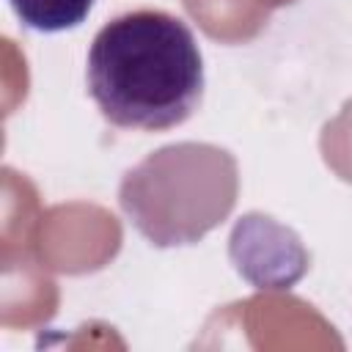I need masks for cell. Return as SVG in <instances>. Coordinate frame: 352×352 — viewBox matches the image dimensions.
I'll return each mask as SVG.
<instances>
[{
  "instance_id": "cell-1",
  "label": "cell",
  "mask_w": 352,
  "mask_h": 352,
  "mask_svg": "<svg viewBox=\"0 0 352 352\" xmlns=\"http://www.w3.org/2000/svg\"><path fill=\"white\" fill-rule=\"evenodd\" d=\"M88 94L124 129L184 124L204 96V58L190 25L162 8L126 11L94 36Z\"/></svg>"
},
{
  "instance_id": "cell-2",
  "label": "cell",
  "mask_w": 352,
  "mask_h": 352,
  "mask_svg": "<svg viewBox=\"0 0 352 352\" xmlns=\"http://www.w3.org/2000/svg\"><path fill=\"white\" fill-rule=\"evenodd\" d=\"M236 195L234 160L204 143L160 148L126 173L121 206L154 245H187L223 220Z\"/></svg>"
},
{
  "instance_id": "cell-3",
  "label": "cell",
  "mask_w": 352,
  "mask_h": 352,
  "mask_svg": "<svg viewBox=\"0 0 352 352\" xmlns=\"http://www.w3.org/2000/svg\"><path fill=\"white\" fill-rule=\"evenodd\" d=\"M16 19L38 33H60L85 22L94 0H8Z\"/></svg>"
}]
</instances>
